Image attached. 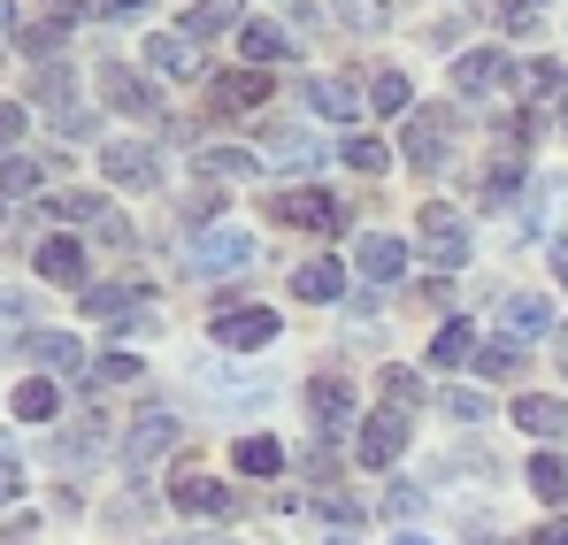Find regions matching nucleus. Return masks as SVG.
Returning <instances> with one entry per match:
<instances>
[{
  "mask_svg": "<svg viewBox=\"0 0 568 545\" xmlns=\"http://www.w3.org/2000/svg\"><path fill=\"white\" fill-rule=\"evenodd\" d=\"M246 262H254V231H239V223H215L185 246L192 276H223V270H246Z\"/></svg>",
  "mask_w": 568,
  "mask_h": 545,
  "instance_id": "nucleus-1",
  "label": "nucleus"
},
{
  "mask_svg": "<svg viewBox=\"0 0 568 545\" xmlns=\"http://www.w3.org/2000/svg\"><path fill=\"white\" fill-rule=\"evenodd\" d=\"M476 246H469V215L462 208H446V200H430L423 208V262H438V270H462Z\"/></svg>",
  "mask_w": 568,
  "mask_h": 545,
  "instance_id": "nucleus-2",
  "label": "nucleus"
},
{
  "mask_svg": "<svg viewBox=\"0 0 568 545\" xmlns=\"http://www.w3.org/2000/svg\"><path fill=\"white\" fill-rule=\"evenodd\" d=\"M100 178L131 184V192H154V184H162V154H154V147H131V139H108V147H100Z\"/></svg>",
  "mask_w": 568,
  "mask_h": 545,
  "instance_id": "nucleus-3",
  "label": "nucleus"
},
{
  "mask_svg": "<svg viewBox=\"0 0 568 545\" xmlns=\"http://www.w3.org/2000/svg\"><path fill=\"white\" fill-rule=\"evenodd\" d=\"M407 162L430 178V170H446V147H454V123H446V108H423V115H407Z\"/></svg>",
  "mask_w": 568,
  "mask_h": 545,
  "instance_id": "nucleus-4",
  "label": "nucleus"
},
{
  "mask_svg": "<svg viewBox=\"0 0 568 545\" xmlns=\"http://www.w3.org/2000/svg\"><path fill=\"white\" fill-rule=\"evenodd\" d=\"M354 454H362V468H392V461L407 454V415H399V407L369 415V423H362V438H354Z\"/></svg>",
  "mask_w": 568,
  "mask_h": 545,
  "instance_id": "nucleus-5",
  "label": "nucleus"
},
{
  "mask_svg": "<svg viewBox=\"0 0 568 545\" xmlns=\"http://www.w3.org/2000/svg\"><path fill=\"white\" fill-rule=\"evenodd\" d=\"M270 339H277V315L270 307H223L215 315V346H231V354H254Z\"/></svg>",
  "mask_w": 568,
  "mask_h": 545,
  "instance_id": "nucleus-6",
  "label": "nucleus"
},
{
  "mask_svg": "<svg viewBox=\"0 0 568 545\" xmlns=\"http://www.w3.org/2000/svg\"><path fill=\"white\" fill-rule=\"evenodd\" d=\"M170 446H178V423H170V415H139V423H131V438H123V468H131V476H146Z\"/></svg>",
  "mask_w": 568,
  "mask_h": 545,
  "instance_id": "nucleus-7",
  "label": "nucleus"
},
{
  "mask_svg": "<svg viewBox=\"0 0 568 545\" xmlns=\"http://www.w3.org/2000/svg\"><path fill=\"white\" fill-rule=\"evenodd\" d=\"M85 315H93V323H108V331H115V323H154L139 284H93V292H85Z\"/></svg>",
  "mask_w": 568,
  "mask_h": 545,
  "instance_id": "nucleus-8",
  "label": "nucleus"
},
{
  "mask_svg": "<svg viewBox=\"0 0 568 545\" xmlns=\"http://www.w3.org/2000/svg\"><path fill=\"white\" fill-rule=\"evenodd\" d=\"M100 100H108V108H131V115H162V92L146 85L139 70H123V62L100 70Z\"/></svg>",
  "mask_w": 568,
  "mask_h": 545,
  "instance_id": "nucleus-9",
  "label": "nucleus"
},
{
  "mask_svg": "<svg viewBox=\"0 0 568 545\" xmlns=\"http://www.w3.org/2000/svg\"><path fill=\"white\" fill-rule=\"evenodd\" d=\"M507 78H515V62H507L499 47H476V54H462V62H454V85L469 92V100H476V92H499Z\"/></svg>",
  "mask_w": 568,
  "mask_h": 545,
  "instance_id": "nucleus-10",
  "label": "nucleus"
},
{
  "mask_svg": "<svg viewBox=\"0 0 568 545\" xmlns=\"http://www.w3.org/2000/svg\"><path fill=\"white\" fill-rule=\"evenodd\" d=\"M8 415H16V423H54V415H62V384H54V376L16 384V392H8Z\"/></svg>",
  "mask_w": 568,
  "mask_h": 545,
  "instance_id": "nucleus-11",
  "label": "nucleus"
},
{
  "mask_svg": "<svg viewBox=\"0 0 568 545\" xmlns=\"http://www.w3.org/2000/svg\"><path fill=\"white\" fill-rule=\"evenodd\" d=\"M146 62H154V78H200V54H192L185 31H154L146 39Z\"/></svg>",
  "mask_w": 568,
  "mask_h": 545,
  "instance_id": "nucleus-12",
  "label": "nucleus"
},
{
  "mask_svg": "<svg viewBox=\"0 0 568 545\" xmlns=\"http://www.w3.org/2000/svg\"><path fill=\"white\" fill-rule=\"evenodd\" d=\"M192 170H200L207 184H246L262 162H254L246 147H200V154H192Z\"/></svg>",
  "mask_w": 568,
  "mask_h": 545,
  "instance_id": "nucleus-13",
  "label": "nucleus"
},
{
  "mask_svg": "<svg viewBox=\"0 0 568 545\" xmlns=\"http://www.w3.org/2000/svg\"><path fill=\"white\" fill-rule=\"evenodd\" d=\"M170 499H178L185 515H231V484H215V476H178Z\"/></svg>",
  "mask_w": 568,
  "mask_h": 545,
  "instance_id": "nucleus-14",
  "label": "nucleus"
},
{
  "mask_svg": "<svg viewBox=\"0 0 568 545\" xmlns=\"http://www.w3.org/2000/svg\"><path fill=\"white\" fill-rule=\"evenodd\" d=\"M284 215H292L300 231H338V223H346V208H338L331 192H284Z\"/></svg>",
  "mask_w": 568,
  "mask_h": 545,
  "instance_id": "nucleus-15",
  "label": "nucleus"
},
{
  "mask_svg": "<svg viewBox=\"0 0 568 545\" xmlns=\"http://www.w3.org/2000/svg\"><path fill=\"white\" fill-rule=\"evenodd\" d=\"M270 154H277V162L292 170V178H307V170H323V147H315L307 131H292V123H277V131H270Z\"/></svg>",
  "mask_w": 568,
  "mask_h": 545,
  "instance_id": "nucleus-16",
  "label": "nucleus"
},
{
  "mask_svg": "<svg viewBox=\"0 0 568 545\" xmlns=\"http://www.w3.org/2000/svg\"><path fill=\"white\" fill-rule=\"evenodd\" d=\"M499 323H507V339H515V346H523V339H546V331H554L546 300H530V292H515V300L499 307Z\"/></svg>",
  "mask_w": 568,
  "mask_h": 545,
  "instance_id": "nucleus-17",
  "label": "nucleus"
},
{
  "mask_svg": "<svg viewBox=\"0 0 568 545\" xmlns=\"http://www.w3.org/2000/svg\"><path fill=\"white\" fill-rule=\"evenodd\" d=\"M307 407H315V423H323V431L354 423V392H346L338 376H315V384H307Z\"/></svg>",
  "mask_w": 568,
  "mask_h": 545,
  "instance_id": "nucleus-18",
  "label": "nucleus"
},
{
  "mask_svg": "<svg viewBox=\"0 0 568 545\" xmlns=\"http://www.w3.org/2000/svg\"><path fill=\"white\" fill-rule=\"evenodd\" d=\"M307 108H323V115H338V123H354V115H362V92L346 85V78H307Z\"/></svg>",
  "mask_w": 568,
  "mask_h": 545,
  "instance_id": "nucleus-19",
  "label": "nucleus"
},
{
  "mask_svg": "<svg viewBox=\"0 0 568 545\" xmlns=\"http://www.w3.org/2000/svg\"><path fill=\"white\" fill-rule=\"evenodd\" d=\"M354 262H362L369 284H392V276L407 270V246H399V239H362V246H354Z\"/></svg>",
  "mask_w": 568,
  "mask_h": 545,
  "instance_id": "nucleus-20",
  "label": "nucleus"
},
{
  "mask_svg": "<svg viewBox=\"0 0 568 545\" xmlns=\"http://www.w3.org/2000/svg\"><path fill=\"white\" fill-rule=\"evenodd\" d=\"M476 346H484L476 323H446V331L430 339V362H438V369H476Z\"/></svg>",
  "mask_w": 568,
  "mask_h": 545,
  "instance_id": "nucleus-21",
  "label": "nucleus"
},
{
  "mask_svg": "<svg viewBox=\"0 0 568 545\" xmlns=\"http://www.w3.org/2000/svg\"><path fill=\"white\" fill-rule=\"evenodd\" d=\"M231 23H239V0H192L178 31H185V39H215V31H231Z\"/></svg>",
  "mask_w": 568,
  "mask_h": 545,
  "instance_id": "nucleus-22",
  "label": "nucleus"
},
{
  "mask_svg": "<svg viewBox=\"0 0 568 545\" xmlns=\"http://www.w3.org/2000/svg\"><path fill=\"white\" fill-rule=\"evenodd\" d=\"M39 276L78 284V276H85V246H78V239H47V246H39Z\"/></svg>",
  "mask_w": 568,
  "mask_h": 545,
  "instance_id": "nucleus-23",
  "label": "nucleus"
},
{
  "mask_svg": "<svg viewBox=\"0 0 568 545\" xmlns=\"http://www.w3.org/2000/svg\"><path fill=\"white\" fill-rule=\"evenodd\" d=\"M270 100V78L262 70H231V78H215V108H262Z\"/></svg>",
  "mask_w": 568,
  "mask_h": 545,
  "instance_id": "nucleus-24",
  "label": "nucleus"
},
{
  "mask_svg": "<svg viewBox=\"0 0 568 545\" xmlns=\"http://www.w3.org/2000/svg\"><path fill=\"white\" fill-rule=\"evenodd\" d=\"M292 292H300V300H338V292H346V270H338V262H300V270H292Z\"/></svg>",
  "mask_w": 568,
  "mask_h": 545,
  "instance_id": "nucleus-25",
  "label": "nucleus"
},
{
  "mask_svg": "<svg viewBox=\"0 0 568 545\" xmlns=\"http://www.w3.org/2000/svg\"><path fill=\"white\" fill-rule=\"evenodd\" d=\"M239 47H246V62H254V70H270V62L292 54V39H284L277 23H246V31H239Z\"/></svg>",
  "mask_w": 568,
  "mask_h": 545,
  "instance_id": "nucleus-26",
  "label": "nucleus"
},
{
  "mask_svg": "<svg viewBox=\"0 0 568 545\" xmlns=\"http://www.w3.org/2000/svg\"><path fill=\"white\" fill-rule=\"evenodd\" d=\"M23 354H31V362H47V369H54V376H70V369L85 362L70 331H47V339H23Z\"/></svg>",
  "mask_w": 568,
  "mask_h": 545,
  "instance_id": "nucleus-27",
  "label": "nucleus"
},
{
  "mask_svg": "<svg viewBox=\"0 0 568 545\" xmlns=\"http://www.w3.org/2000/svg\"><path fill=\"white\" fill-rule=\"evenodd\" d=\"M530 492H538L546 507H561L568 499V454H538L530 461Z\"/></svg>",
  "mask_w": 568,
  "mask_h": 545,
  "instance_id": "nucleus-28",
  "label": "nucleus"
},
{
  "mask_svg": "<svg viewBox=\"0 0 568 545\" xmlns=\"http://www.w3.org/2000/svg\"><path fill=\"white\" fill-rule=\"evenodd\" d=\"M515 423H523L530 438H561V431H568V407H561V400H523V407H515Z\"/></svg>",
  "mask_w": 568,
  "mask_h": 545,
  "instance_id": "nucleus-29",
  "label": "nucleus"
},
{
  "mask_svg": "<svg viewBox=\"0 0 568 545\" xmlns=\"http://www.w3.org/2000/svg\"><path fill=\"white\" fill-rule=\"evenodd\" d=\"M239 468H246V476H277L284 446H277V438H239Z\"/></svg>",
  "mask_w": 568,
  "mask_h": 545,
  "instance_id": "nucleus-30",
  "label": "nucleus"
},
{
  "mask_svg": "<svg viewBox=\"0 0 568 545\" xmlns=\"http://www.w3.org/2000/svg\"><path fill=\"white\" fill-rule=\"evenodd\" d=\"M346 170H362V178H384V170H392L384 139H362V131H354V139H346Z\"/></svg>",
  "mask_w": 568,
  "mask_h": 545,
  "instance_id": "nucleus-31",
  "label": "nucleus"
},
{
  "mask_svg": "<svg viewBox=\"0 0 568 545\" xmlns=\"http://www.w3.org/2000/svg\"><path fill=\"white\" fill-rule=\"evenodd\" d=\"M476 369H484V376H499V384H507V376H515V369H523V346H515V339H491V346H476Z\"/></svg>",
  "mask_w": 568,
  "mask_h": 545,
  "instance_id": "nucleus-32",
  "label": "nucleus"
},
{
  "mask_svg": "<svg viewBox=\"0 0 568 545\" xmlns=\"http://www.w3.org/2000/svg\"><path fill=\"white\" fill-rule=\"evenodd\" d=\"M54 215H62V223H108V200H100V192H62Z\"/></svg>",
  "mask_w": 568,
  "mask_h": 545,
  "instance_id": "nucleus-33",
  "label": "nucleus"
},
{
  "mask_svg": "<svg viewBox=\"0 0 568 545\" xmlns=\"http://www.w3.org/2000/svg\"><path fill=\"white\" fill-rule=\"evenodd\" d=\"M515 184H523V170H515V162H499V170H484V178H476V192H484V208H507V200H515Z\"/></svg>",
  "mask_w": 568,
  "mask_h": 545,
  "instance_id": "nucleus-34",
  "label": "nucleus"
},
{
  "mask_svg": "<svg viewBox=\"0 0 568 545\" xmlns=\"http://www.w3.org/2000/svg\"><path fill=\"white\" fill-rule=\"evenodd\" d=\"M407 100H415V92H407V78H399V70H384L377 85H369V108H377V115H399Z\"/></svg>",
  "mask_w": 568,
  "mask_h": 545,
  "instance_id": "nucleus-35",
  "label": "nucleus"
},
{
  "mask_svg": "<svg viewBox=\"0 0 568 545\" xmlns=\"http://www.w3.org/2000/svg\"><path fill=\"white\" fill-rule=\"evenodd\" d=\"M139 376V354H100L93 362V384H131Z\"/></svg>",
  "mask_w": 568,
  "mask_h": 545,
  "instance_id": "nucleus-36",
  "label": "nucleus"
},
{
  "mask_svg": "<svg viewBox=\"0 0 568 545\" xmlns=\"http://www.w3.org/2000/svg\"><path fill=\"white\" fill-rule=\"evenodd\" d=\"M438 407H446L454 423H484V392H446Z\"/></svg>",
  "mask_w": 568,
  "mask_h": 545,
  "instance_id": "nucleus-37",
  "label": "nucleus"
},
{
  "mask_svg": "<svg viewBox=\"0 0 568 545\" xmlns=\"http://www.w3.org/2000/svg\"><path fill=\"white\" fill-rule=\"evenodd\" d=\"M538 8H546V0H499V23H507V31H530Z\"/></svg>",
  "mask_w": 568,
  "mask_h": 545,
  "instance_id": "nucleus-38",
  "label": "nucleus"
},
{
  "mask_svg": "<svg viewBox=\"0 0 568 545\" xmlns=\"http://www.w3.org/2000/svg\"><path fill=\"white\" fill-rule=\"evenodd\" d=\"M338 16H346V23H362V31H377V23H384V0H338Z\"/></svg>",
  "mask_w": 568,
  "mask_h": 545,
  "instance_id": "nucleus-39",
  "label": "nucleus"
},
{
  "mask_svg": "<svg viewBox=\"0 0 568 545\" xmlns=\"http://www.w3.org/2000/svg\"><path fill=\"white\" fill-rule=\"evenodd\" d=\"M31 184H39V162H31V154H8V192H16V200H23V192H31Z\"/></svg>",
  "mask_w": 568,
  "mask_h": 545,
  "instance_id": "nucleus-40",
  "label": "nucleus"
},
{
  "mask_svg": "<svg viewBox=\"0 0 568 545\" xmlns=\"http://www.w3.org/2000/svg\"><path fill=\"white\" fill-rule=\"evenodd\" d=\"M384 392H392V407H415V400H423V384H415L407 369H392V376H384Z\"/></svg>",
  "mask_w": 568,
  "mask_h": 545,
  "instance_id": "nucleus-41",
  "label": "nucleus"
},
{
  "mask_svg": "<svg viewBox=\"0 0 568 545\" xmlns=\"http://www.w3.org/2000/svg\"><path fill=\"white\" fill-rule=\"evenodd\" d=\"M39 100H70V70H62V62L39 70Z\"/></svg>",
  "mask_w": 568,
  "mask_h": 545,
  "instance_id": "nucleus-42",
  "label": "nucleus"
},
{
  "mask_svg": "<svg viewBox=\"0 0 568 545\" xmlns=\"http://www.w3.org/2000/svg\"><path fill=\"white\" fill-rule=\"evenodd\" d=\"M93 16H108V23H123V16H146V0H93Z\"/></svg>",
  "mask_w": 568,
  "mask_h": 545,
  "instance_id": "nucleus-43",
  "label": "nucleus"
},
{
  "mask_svg": "<svg viewBox=\"0 0 568 545\" xmlns=\"http://www.w3.org/2000/svg\"><path fill=\"white\" fill-rule=\"evenodd\" d=\"M530 545H568V523H546V531H538Z\"/></svg>",
  "mask_w": 568,
  "mask_h": 545,
  "instance_id": "nucleus-44",
  "label": "nucleus"
},
{
  "mask_svg": "<svg viewBox=\"0 0 568 545\" xmlns=\"http://www.w3.org/2000/svg\"><path fill=\"white\" fill-rule=\"evenodd\" d=\"M554 276L568 284V239H554Z\"/></svg>",
  "mask_w": 568,
  "mask_h": 545,
  "instance_id": "nucleus-45",
  "label": "nucleus"
},
{
  "mask_svg": "<svg viewBox=\"0 0 568 545\" xmlns=\"http://www.w3.org/2000/svg\"><path fill=\"white\" fill-rule=\"evenodd\" d=\"M554 362H561V376H568V331H561V346H554Z\"/></svg>",
  "mask_w": 568,
  "mask_h": 545,
  "instance_id": "nucleus-46",
  "label": "nucleus"
},
{
  "mask_svg": "<svg viewBox=\"0 0 568 545\" xmlns=\"http://www.w3.org/2000/svg\"><path fill=\"white\" fill-rule=\"evenodd\" d=\"M399 545H430V538H423V531H399Z\"/></svg>",
  "mask_w": 568,
  "mask_h": 545,
  "instance_id": "nucleus-47",
  "label": "nucleus"
},
{
  "mask_svg": "<svg viewBox=\"0 0 568 545\" xmlns=\"http://www.w3.org/2000/svg\"><path fill=\"white\" fill-rule=\"evenodd\" d=\"M331 545H354V538H331Z\"/></svg>",
  "mask_w": 568,
  "mask_h": 545,
  "instance_id": "nucleus-48",
  "label": "nucleus"
},
{
  "mask_svg": "<svg viewBox=\"0 0 568 545\" xmlns=\"http://www.w3.org/2000/svg\"><path fill=\"white\" fill-rule=\"evenodd\" d=\"M561 123H568V115H561Z\"/></svg>",
  "mask_w": 568,
  "mask_h": 545,
  "instance_id": "nucleus-49",
  "label": "nucleus"
}]
</instances>
